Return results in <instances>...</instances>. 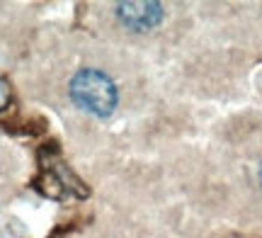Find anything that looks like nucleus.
<instances>
[{"label": "nucleus", "mask_w": 262, "mask_h": 238, "mask_svg": "<svg viewBox=\"0 0 262 238\" xmlns=\"http://www.w3.org/2000/svg\"><path fill=\"white\" fill-rule=\"evenodd\" d=\"M71 95L83 110L100 117L112 115V110L117 107L114 83L95 68H83V71L75 73L73 80H71Z\"/></svg>", "instance_id": "1"}, {"label": "nucleus", "mask_w": 262, "mask_h": 238, "mask_svg": "<svg viewBox=\"0 0 262 238\" xmlns=\"http://www.w3.org/2000/svg\"><path fill=\"white\" fill-rule=\"evenodd\" d=\"M119 19L136 32L153 29L163 19V8L158 3H119Z\"/></svg>", "instance_id": "2"}, {"label": "nucleus", "mask_w": 262, "mask_h": 238, "mask_svg": "<svg viewBox=\"0 0 262 238\" xmlns=\"http://www.w3.org/2000/svg\"><path fill=\"white\" fill-rule=\"evenodd\" d=\"M8 102H10V88H8V83L0 78V110H5Z\"/></svg>", "instance_id": "3"}, {"label": "nucleus", "mask_w": 262, "mask_h": 238, "mask_svg": "<svg viewBox=\"0 0 262 238\" xmlns=\"http://www.w3.org/2000/svg\"><path fill=\"white\" fill-rule=\"evenodd\" d=\"M260 180H262V165H260Z\"/></svg>", "instance_id": "4"}]
</instances>
